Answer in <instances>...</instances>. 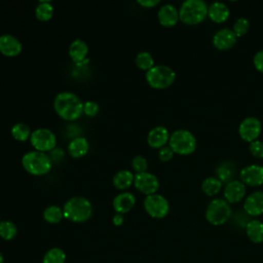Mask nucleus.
I'll return each mask as SVG.
<instances>
[{
    "instance_id": "nucleus-1",
    "label": "nucleus",
    "mask_w": 263,
    "mask_h": 263,
    "mask_svg": "<svg viewBox=\"0 0 263 263\" xmlns=\"http://www.w3.org/2000/svg\"><path fill=\"white\" fill-rule=\"evenodd\" d=\"M53 108L57 114L65 120H75L83 113V102L74 92H59L53 100Z\"/></svg>"
},
{
    "instance_id": "nucleus-2",
    "label": "nucleus",
    "mask_w": 263,
    "mask_h": 263,
    "mask_svg": "<svg viewBox=\"0 0 263 263\" xmlns=\"http://www.w3.org/2000/svg\"><path fill=\"white\" fill-rule=\"evenodd\" d=\"M64 217L72 222L82 223L92 215V204L84 196H73L63 206Z\"/></svg>"
},
{
    "instance_id": "nucleus-3",
    "label": "nucleus",
    "mask_w": 263,
    "mask_h": 263,
    "mask_svg": "<svg viewBox=\"0 0 263 263\" xmlns=\"http://www.w3.org/2000/svg\"><path fill=\"white\" fill-rule=\"evenodd\" d=\"M208 7L203 0H185L179 8V17L187 25L199 24L208 15Z\"/></svg>"
},
{
    "instance_id": "nucleus-4",
    "label": "nucleus",
    "mask_w": 263,
    "mask_h": 263,
    "mask_svg": "<svg viewBox=\"0 0 263 263\" xmlns=\"http://www.w3.org/2000/svg\"><path fill=\"white\" fill-rule=\"evenodd\" d=\"M22 164L29 174L43 176L51 168V158L45 152L33 150L23 155Z\"/></svg>"
},
{
    "instance_id": "nucleus-5",
    "label": "nucleus",
    "mask_w": 263,
    "mask_h": 263,
    "mask_svg": "<svg viewBox=\"0 0 263 263\" xmlns=\"http://www.w3.org/2000/svg\"><path fill=\"white\" fill-rule=\"evenodd\" d=\"M197 141L195 136L188 129L179 128L174 130L168 140V146L175 153L188 155L195 151Z\"/></svg>"
},
{
    "instance_id": "nucleus-6",
    "label": "nucleus",
    "mask_w": 263,
    "mask_h": 263,
    "mask_svg": "<svg viewBox=\"0 0 263 263\" xmlns=\"http://www.w3.org/2000/svg\"><path fill=\"white\" fill-rule=\"evenodd\" d=\"M148 84L154 88H165L173 84L176 78L175 71L165 65H154L146 72Z\"/></svg>"
},
{
    "instance_id": "nucleus-7",
    "label": "nucleus",
    "mask_w": 263,
    "mask_h": 263,
    "mask_svg": "<svg viewBox=\"0 0 263 263\" xmlns=\"http://www.w3.org/2000/svg\"><path fill=\"white\" fill-rule=\"evenodd\" d=\"M231 216V208L228 201L223 198L211 200L205 210V219L212 225L218 226L226 223Z\"/></svg>"
},
{
    "instance_id": "nucleus-8",
    "label": "nucleus",
    "mask_w": 263,
    "mask_h": 263,
    "mask_svg": "<svg viewBox=\"0 0 263 263\" xmlns=\"http://www.w3.org/2000/svg\"><path fill=\"white\" fill-rule=\"evenodd\" d=\"M30 142L35 150L46 152L51 151L55 148L57 137L50 129L45 127H39L31 133Z\"/></svg>"
},
{
    "instance_id": "nucleus-9",
    "label": "nucleus",
    "mask_w": 263,
    "mask_h": 263,
    "mask_svg": "<svg viewBox=\"0 0 263 263\" xmlns=\"http://www.w3.org/2000/svg\"><path fill=\"white\" fill-rule=\"evenodd\" d=\"M144 209L149 216L156 219L164 218L170 212L168 200L161 194L153 193L144 199Z\"/></svg>"
},
{
    "instance_id": "nucleus-10",
    "label": "nucleus",
    "mask_w": 263,
    "mask_h": 263,
    "mask_svg": "<svg viewBox=\"0 0 263 263\" xmlns=\"http://www.w3.org/2000/svg\"><path fill=\"white\" fill-rule=\"evenodd\" d=\"M262 129L261 121L255 116H248L241 120L238 126L240 138L247 142H253L260 136Z\"/></svg>"
},
{
    "instance_id": "nucleus-11",
    "label": "nucleus",
    "mask_w": 263,
    "mask_h": 263,
    "mask_svg": "<svg viewBox=\"0 0 263 263\" xmlns=\"http://www.w3.org/2000/svg\"><path fill=\"white\" fill-rule=\"evenodd\" d=\"M134 185L142 193L150 195L156 193L159 187V181L152 173H137L134 178Z\"/></svg>"
},
{
    "instance_id": "nucleus-12",
    "label": "nucleus",
    "mask_w": 263,
    "mask_h": 263,
    "mask_svg": "<svg viewBox=\"0 0 263 263\" xmlns=\"http://www.w3.org/2000/svg\"><path fill=\"white\" fill-rule=\"evenodd\" d=\"M240 181L245 185L260 186L263 184V166L259 164H249L239 171Z\"/></svg>"
},
{
    "instance_id": "nucleus-13",
    "label": "nucleus",
    "mask_w": 263,
    "mask_h": 263,
    "mask_svg": "<svg viewBox=\"0 0 263 263\" xmlns=\"http://www.w3.org/2000/svg\"><path fill=\"white\" fill-rule=\"evenodd\" d=\"M237 36L232 29L222 28L218 30L213 36V44L216 48L225 50L232 47L236 42Z\"/></svg>"
},
{
    "instance_id": "nucleus-14",
    "label": "nucleus",
    "mask_w": 263,
    "mask_h": 263,
    "mask_svg": "<svg viewBox=\"0 0 263 263\" xmlns=\"http://www.w3.org/2000/svg\"><path fill=\"white\" fill-rule=\"evenodd\" d=\"M246 195V185L238 180H232L224 188L225 200L229 203L240 201Z\"/></svg>"
},
{
    "instance_id": "nucleus-15",
    "label": "nucleus",
    "mask_w": 263,
    "mask_h": 263,
    "mask_svg": "<svg viewBox=\"0 0 263 263\" xmlns=\"http://www.w3.org/2000/svg\"><path fill=\"white\" fill-rule=\"evenodd\" d=\"M23 45L21 41L11 34H3L0 36V52L6 57H15L22 51Z\"/></svg>"
},
{
    "instance_id": "nucleus-16",
    "label": "nucleus",
    "mask_w": 263,
    "mask_h": 263,
    "mask_svg": "<svg viewBox=\"0 0 263 263\" xmlns=\"http://www.w3.org/2000/svg\"><path fill=\"white\" fill-rule=\"evenodd\" d=\"M157 16L160 25L164 27H173L180 20L179 9L171 3H166L160 6L157 11Z\"/></svg>"
},
{
    "instance_id": "nucleus-17",
    "label": "nucleus",
    "mask_w": 263,
    "mask_h": 263,
    "mask_svg": "<svg viewBox=\"0 0 263 263\" xmlns=\"http://www.w3.org/2000/svg\"><path fill=\"white\" fill-rule=\"evenodd\" d=\"M243 209L250 216H260L263 214V191L258 190L247 196Z\"/></svg>"
},
{
    "instance_id": "nucleus-18",
    "label": "nucleus",
    "mask_w": 263,
    "mask_h": 263,
    "mask_svg": "<svg viewBox=\"0 0 263 263\" xmlns=\"http://www.w3.org/2000/svg\"><path fill=\"white\" fill-rule=\"evenodd\" d=\"M170 136L171 135L168 134L166 127L162 125H157L149 130L147 136V142L150 147L160 149L168 142Z\"/></svg>"
},
{
    "instance_id": "nucleus-19",
    "label": "nucleus",
    "mask_w": 263,
    "mask_h": 263,
    "mask_svg": "<svg viewBox=\"0 0 263 263\" xmlns=\"http://www.w3.org/2000/svg\"><path fill=\"white\" fill-rule=\"evenodd\" d=\"M88 53V46L86 42L82 39H75L71 42L69 46V54L73 62H75L77 65L85 64L86 55Z\"/></svg>"
},
{
    "instance_id": "nucleus-20",
    "label": "nucleus",
    "mask_w": 263,
    "mask_h": 263,
    "mask_svg": "<svg viewBox=\"0 0 263 263\" xmlns=\"http://www.w3.org/2000/svg\"><path fill=\"white\" fill-rule=\"evenodd\" d=\"M136 203V196L134 193L128 191H123L117 194L113 199V208L116 213L124 214L129 212Z\"/></svg>"
},
{
    "instance_id": "nucleus-21",
    "label": "nucleus",
    "mask_w": 263,
    "mask_h": 263,
    "mask_svg": "<svg viewBox=\"0 0 263 263\" xmlns=\"http://www.w3.org/2000/svg\"><path fill=\"white\" fill-rule=\"evenodd\" d=\"M229 14H230V10L224 2L216 1L210 4V6L208 7L209 17L216 23L225 22L228 18Z\"/></svg>"
},
{
    "instance_id": "nucleus-22",
    "label": "nucleus",
    "mask_w": 263,
    "mask_h": 263,
    "mask_svg": "<svg viewBox=\"0 0 263 263\" xmlns=\"http://www.w3.org/2000/svg\"><path fill=\"white\" fill-rule=\"evenodd\" d=\"M89 149L88 141L84 137H76L70 141L68 145V151L74 158L84 156Z\"/></svg>"
},
{
    "instance_id": "nucleus-23",
    "label": "nucleus",
    "mask_w": 263,
    "mask_h": 263,
    "mask_svg": "<svg viewBox=\"0 0 263 263\" xmlns=\"http://www.w3.org/2000/svg\"><path fill=\"white\" fill-rule=\"evenodd\" d=\"M246 232L251 241L255 243L263 242V222L260 220H250L246 225Z\"/></svg>"
},
{
    "instance_id": "nucleus-24",
    "label": "nucleus",
    "mask_w": 263,
    "mask_h": 263,
    "mask_svg": "<svg viewBox=\"0 0 263 263\" xmlns=\"http://www.w3.org/2000/svg\"><path fill=\"white\" fill-rule=\"evenodd\" d=\"M134 178H135V175L130 171L121 170V171H118L113 176L112 182L117 189L125 190L134 183Z\"/></svg>"
},
{
    "instance_id": "nucleus-25",
    "label": "nucleus",
    "mask_w": 263,
    "mask_h": 263,
    "mask_svg": "<svg viewBox=\"0 0 263 263\" xmlns=\"http://www.w3.org/2000/svg\"><path fill=\"white\" fill-rule=\"evenodd\" d=\"M217 178L222 182V183H229L230 181L234 180L233 177L235 176L236 173V168H235V164L231 161H224L222 163L219 164V166L217 167Z\"/></svg>"
},
{
    "instance_id": "nucleus-26",
    "label": "nucleus",
    "mask_w": 263,
    "mask_h": 263,
    "mask_svg": "<svg viewBox=\"0 0 263 263\" xmlns=\"http://www.w3.org/2000/svg\"><path fill=\"white\" fill-rule=\"evenodd\" d=\"M43 218L46 222L51 224H57L62 221L64 218V212L63 209H61L59 205H48L43 211Z\"/></svg>"
},
{
    "instance_id": "nucleus-27",
    "label": "nucleus",
    "mask_w": 263,
    "mask_h": 263,
    "mask_svg": "<svg viewBox=\"0 0 263 263\" xmlns=\"http://www.w3.org/2000/svg\"><path fill=\"white\" fill-rule=\"evenodd\" d=\"M221 188L222 182L217 177H208L201 183L202 191L209 196L217 194L221 190Z\"/></svg>"
},
{
    "instance_id": "nucleus-28",
    "label": "nucleus",
    "mask_w": 263,
    "mask_h": 263,
    "mask_svg": "<svg viewBox=\"0 0 263 263\" xmlns=\"http://www.w3.org/2000/svg\"><path fill=\"white\" fill-rule=\"evenodd\" d=\"M53 14V6L49 1H40L35 8V15L39 21H48Z\"/></svg>"
},
{
    "instance_id": "nucleus-29",
    "label": "nucleus",
    "mask_w": 263,
    "mask_h": 263,
    "mask_svg": "<svg viewBox=\"0 0 263 263\" xmlns=\"http://www.w3.org/2000/svg\"><path fill=\"white\" fill-rule=\"evenodd\" d=\"M31 133L32 132L30 129V126L24 122H16L11 127V135L17 141L24 142L30 139Z\"/></svg>"
},
{
    "instance_id": "nucleus-30",
    "label": "nucleus",
    "mask_w": 263,
    "mask_h": 263,
    "mask_svg": "<svg viewBox=\"0 0 263 263\" xmlns=\"http://www.w3.org/2000/svg\"><path fill=\"white\" fill-rule=\"evenodd\" d=\"M66 254L60 248H52L48 250L42 260V263H65Z\"/></svg>"
},
{
    "instance_id": "nucleus-31",
    "label": "nucleus",
    "mask_w": 263,
    "mask_h": 263,
    "mask_svg": "<svg viewBox=\"0 0 263 263\" xmlns=\"http://www.w3.org/2000/svg\"><path fill=\"white\" fill-rule=\"evenodd\" d=\"M17 233V228L15 224L11 221L4 220L0 222V236L5 240H10L15 237Z\"/></svg>"
},
{
    "instance_id": "nucleus-32",
    "label": "nucleus",
    "mask_w": 263,
    "mask_h": 263,
    "mask_svg": "<svg viewBox=\"0 0 263 263\" xmlns=\"http://www.w3.org/2000/svg\"><path fill=\"white\" fill-rule=\"evenodd\" d=\"M136 65L142 69V70H146L148 71L149 69H151L154 66V60L153 57L150 52L148 51H140L137 55H136Z\"/></svg>"
},
{
    "instance_id": "nucleus-33",
    "label": "nucleus",
    "mask_w": 263,
    "mask_h": 263,
    "mask_svg": "<svg viewBox=\"0 0 263 263\" xmlns=\"http://www.w3.org/2000/svg\"><path fill=\"white\" fill-rule=\"evenodd\" d=\"M249 28H250V22H249V20L247 18V17H245V16H240V17H238L235 22H234V24H233V32L235 33V35L237 36V37H239V36H242V35H245L247 32H248V30H249Z\"/></svg>"
},
{
    "instance_id": "nucleus-34",
    "label": "nucleus",
    "mask_w": 263,
    "mask_h": 263,
    "mask_svg": "<svg viewBox=\"0 0 263 263\" xmlns=\"http://www.w3.org/2000/svg\"><path fill=\"white\" fill-rule=\"evenodd\" d=\"M132 165L137 173H144V172H147L148 162L144 156L136 155L132 160Z\"/></svg>"
},
{
    "instance_id": "nucleus-35",
    "label": "nucleus",
    "mask_w": 263,
    "mask_h": 263,
    "mask_svg": "<svg viewBox=\"0 0 263 263\" xmlns=\"http://www.w3.org/2000/svg\"><path fill=\"white\" fill-rule=\"evenodd\" d=\"M250 153L257 157V158H263V142L260 140H255L250 143L249 146Z\"/></svg>"
},
{
    "instance_id": "nucleus-36",
    "label": "nucleus",
    "mask_w": 263,
    "mask_h": 263,
    "mask_svg": "<svg viewBox=\"0 0 263 263\" xmlns=\"http://www.w3.org/2000/svg\"><path fill=\"white\" fill-rule=\"evenodd\" d=\"M100 110L99 104L95 101H86L83 103V113L89 117H93Z\"/></svg>"
},
{
    "instance_id": "nucleus-37",
    "label": "nucleus",
    "mask_w": 263,
    "mask_h": 263,
    "mask_svg": "<svg viewBox=\"0 0 263 263\" xmlns=\"http://www.w3.org/2000/svg\"><path fill=\"white\" fill-rule=\"evenodd\" d=\"M174 151H173V149L170 147V146H163V147H161L159 150H158V157H159V159L160 160H162V161H167V160H170V159H172L173 158V156H174Z\"/></svg>"
},
{
    "instance_id": "nucleus-38",
    "label": "nucleus",
    "mask_w": 263,
    "mask_h": 263,
    "mask_svg": "<svg viewBox=\"0 0 263 263\" xmlns=\"http://www.w3.org/2000/svg\"><path fill=\"white\" fill-rule=\"evenodd\" d=\"M253 63L258 71L263 72V49H260L255 53L253 58Z\"/></svg>"
},
{
    "instance_id": "nucleus-39",
    "label": "nucleus",
    "mask_w": 263,
    "mask_h": 263,
    "mask_svg": "<svg viewBox=\"0 0 263 263\" xmlns=\"http://www.w3.org/2000/svg\"><path fill=\"white\" fill-rule=\"evenodd\" d=\"M137 2L143 7H153L157 5L160 1L159 0H138Z\"/></svg>"
},
{
    "instance_id": "nucleus-40",
    "label": "nucleus",
    "mask_w": 263,
    "mask_h": 263,
    "mask_svg": "<svg viewBox=\"0 0 263 263\" xmlns=\"http://www.w3.org/2000/svg\"><path fill=\"white\" fill-rule=\"evenodd\" d=\"M123 220H124L123 215H122V214H119V213H116V214L113 216V219H112L113 224L116 225V226H120V225L123 223Z\"/></svg>"
},
{
    "instance_id": "nucleus-41",
    "label": "nucleus",
    "mask_w": 263,
    "mask_h": 263,
    "mask_svg": "<svg viewBox=\"0 0 263 263\" xmlns=\"http://www.w3.org/2000/svg\"><path fill=\"white\" fill-rule=\"evenodd\" d=\"M4 262V258H3V255L0 253V263H3Z\"/></svg>"
},
{
    "instance_id": "nucleus-42",
    "label": "nucleus",
    "mask_w": 263,
    "mask_h": 263,
    "mask_svg": "<svg viewBox=\"0 0 263 263\" xmlns=\"http://www.w3.org/2000/svg\"><path fill=\"white\" fill-rule=\"evenodd\" d=\"M0 222H1V221H0Z\"/></svg>"
}]
</instances>
